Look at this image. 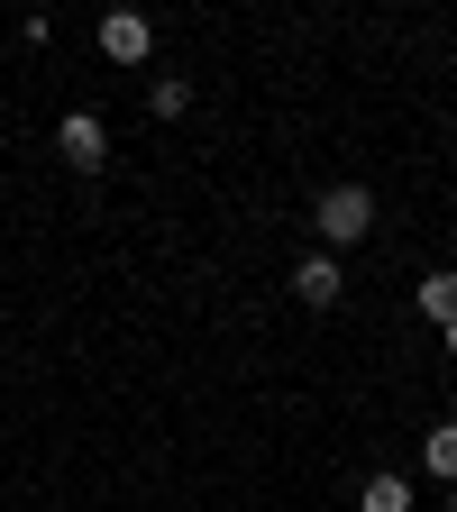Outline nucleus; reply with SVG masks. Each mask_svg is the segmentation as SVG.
Wrapping results in <instances>:
<instances>
[{
    "mask_svg": "<svg viewBox=\"0 0 457 512\" xmlns=\"http://www.w3.org/2000/svg\"><path fill=\"white\" fill-rule=\"evenodd\" d=\"M311 229H320V247H357L366 229H375V192L366 183H330V192H320V202H311Z\"/></svg>",
    "mask_w": 457,
    "mask_h": 512,
    "instance_id": "1",
    "label": "nucleus"
},
{
    "mask_svg": "<svg viewBox=\"0 0 457 512\" xmlns=\"http://www.w3.org/2000/svg\"><path fill=\"white\" fill-rule=\"evenodd\" d=\"M101 55H110V64H147V55H156V19H147V10H110V19H101Z\"/></svg>",
    "mask_w": 457,
    "mask_h": 512,
    "instance_id": "2",
    "label": "nucleus"
},
{
    "mask_svg": "<svg viewBox=\"0 0 457 512\" xmlns=\"http://www.w3.org/2000/svg\"><path fill=\"white\" fill-rule=\"evenodd\" d=\"M55 147H64V165H74V174H101V156H110V128H101L92 110H64Z\"/></svg>",
    "mask_w": 457,
    "mask_h": 512,
    "instance_id": "3",
    "label": "nucleus"
},
{
    "mask_svg": "<svg viewBox=\"0 0 457 512\" xmlns=\"http://www.w3.org/2000/svg\"><path fill=\"white\" fill-rule=\"evenodd\" d=\"M348 284H339V256L330 247H311V256H293V302H311V311H330Z\"/></svg>",
    "mask_w": 457,
    "mask_h": 512,
    "instance_id": "4",
    "label": "nucleus"
},
{
    "mask_svg": "<svg viewBox=\"0 0 457 512\" xmlns=\"http://www.w3.org/2000/svg\"><path fill=\"white\" fill-rule=\"evenodd\" d=\"M357 512H412V476H394V467H375V476L357 485Z\"/></svg>",
    "mask_w": 457,
    "mask_h": 512,
    "instance_id": "5",
    "label": "nucleus"
},
{
    "mask_svg": "<svg viewBox=\"0 0 457 512\" xmlns=\"http://www.w3.org/2000/svg\"><path fill=\"white\" fill-rule=\"evenodd\" d=\"M421 320H430V330H448V320H457V266H439V275H421Z\"/></svg>",
    "mask_w": 457,
    "mask_h": 512,
    "instance_id": "6",
    "label": "nucleus"
},
{
    "mask_svg": "<svg viewBox=\"0 0 457 512\" xmlns=\"http://www.w3.org/2000/svg\"><path fill=\"white\" fill-rule=\"evenodd\" d=\"M421 467H430L439 485H457V421H430V439H421Z\"/></svg>",
    "mask_w": 457,
    "mask_h": 512,
    "instance_id": "7",
    "label": "nucleus"
},
{
    "mask_svg": "<svg viewBox=\"0 0 457 512\" xmlns=\"http://www.w3.org/2000/svg\"><path fill=\"white\" fill-rule=\"evenodd\" d=\"M147 110H156V119H183V110H192V83H183V74H156V83H147Z\"/></svg>",
    "mask_w": 457,
    "mask_h": 512,
    "instance_id": "8",
    "label": "nucleus"
},
{
    "mask_svg": "<svg viewBox=\"0 0 457 512\" xmlns=\"http://www.w3.org/2000/svg\"><path fill=\"white\" fill-rule=\"evenodd\" d=\"M439 339H448V357H457V320H448V330H439Z\"/></svg>",
    "mask_w": 457,
    "mask_h": 512,
    "instance_id": "9",
    "label": "nucleus"
},
{
    "mask_svg": "<svg viewBox=\"0 0 457 512\" xmlns=\"http://www.w3.org/2000/svg\"><path fill=\"white\" fill-rule=\"evenodd\" d=\"M439 512H457V485H448V503H439Z\"/></svg>",
    "mask_w": 457,
    "mask_h": 512,
    "instance_id": "10",
    "label": "nucleus"
}]
</instances>
